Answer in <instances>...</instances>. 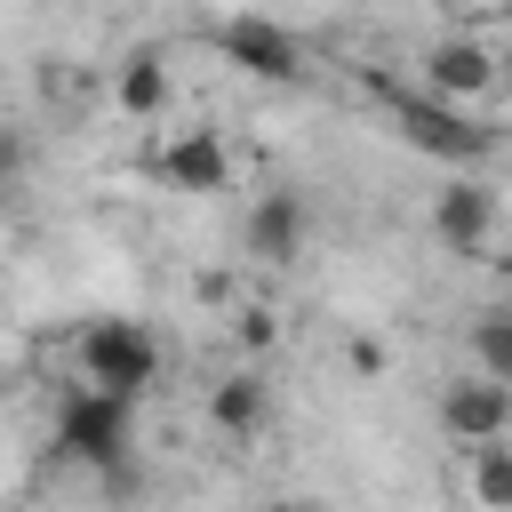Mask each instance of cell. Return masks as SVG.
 Here are the masks:
<instances>
[{
  "mask_svg": "<svg viewBox=\"0 0 512 512\" xmlns=\"http://www.w3.org/2000/svg\"><path fill=\"white\" fill-rule=\"evenodd\" d=\"M200 416H208V432H224V440H256V432L272 424V384H264V368H224V376L208 384Z\"/></svg>",
  "mask_w": 512,
  "mask_h": 512,
  "instance_id": "cell-10",
  "label": "cell"
},
{
  "mask_svg": "<svg viewBox=\"0 0 512 512\" xmlns=\"http://www.w3.org/2000/svg\"><path fill=\"white\" fill-rule=\"evenodd\" d=\"M496 272H504V296H512V256H496Z\"/></svg>",
  "mask_w": 512,
  "mask_h": 512,
  "instance_id": "cell-17",
  "label": "cell"
},
{
  "mask_svg": "<svg viewBox=\"0 0 512 512\" xmlns=\"http://www.w3.org/2000/svg\"><path fill=\"white\" fill-rule=\"evenodd\" d=\"M496 224H504V208H496V192L488 184H448V192H432V232L448 240V256H480L488 240H496Z\"/></svg>",
  "mask_w": 512,
  "mask_h": 512,
  "instance_id": "cell-9",
  "label": "cell"
},
{
  "mask_svg": "<svg viewBox=\"0 0 512 512\" xmlns=\"http://www.w3.org/2000/svg\"><path fill=\"white\" fill-rule=\"evenodd\" d=\"M144 168L168 192H232V144L216 128H160V144L144 152Z\"/></svg>",
  "mask_w": 512,
  "mask_h": 512,
  "instance_id": "cell-5",
  "label": "cell"
},
{
  "mask_svg": "<svg viewBox=\"0 0 512 512\" xmlns=\"http://www.w3.org/2000/svg\"><path fill=\"white\" fill-rule=\"evenodd\" d=\"M16 176V136H0V184Z\"/></svg>",
  "mask_w": 512,
  "mask_h": 512,
  "instance_id": "cell-16",
  "label": "cell"
},
{
  "mask_svg": "<svg viewBox=\"0 0 512 512\" xmlns=\"http://www.w3.org/2000/svg\"><path fill=\"white\" fill-rule=\"evenodd\" d=\"M264 512H304V504H264Z\"/></svg>",
  "mask_w": 512,
  "mask_h": 512,
  "instance_id": "cell-18",
  "label": "cell"
},
{
  "mask_svg": "<svg viewBox=\"0 0 512 512\" xmlns=\"http://www.w3.org/2000/svg\"><path fill=\"white\" fill-rule=\"evenodd\" d=\"M216 48H224V64H240L248 80H272V88H296V80H304V40H296L288 24H272V16H224V24H216Z\"/></svg>",
  "mask_w": 512,
  "mask_h": 512,
  "instance_id": "cell-4",
  "label": "cell"
},
{
  "mask_svg": "<svg viewBox=\"0 0 512 512\" xmlns=\"http://www.w3.org/2000/svg\"><path fill=\"white\" fill-rule=\"evenodd\" d=\"M232 336H240V352H272L280 344V312L272 304H240L232 312Z\"/></svg>",
  "mask_w": 512,
  "mask_h": 512,
  "instance_id": "cell-14",
  "label": "cell"
},
{
  "mask_svg": "<svg viewBox=\"0 0 512 512\" xmlns=\"http://www.w3.org/2000/svg\"><path fill=\"white\" fill-rule=\"evenodd\" d=\"M112 104H120V120H128V128H152V120H168V104H176V80H168V64H160L152 48L120 56V64H112Z\"/></svg>",
  "mask_w": 512,
  "mask_h": 512,
  "instance_id": "cell-11",
  "label": "cell"
},
{
  "mask_svg": "<svg viewBox=\"0 0 512 512\" xmlns=\"http://www.w3.org/2000/svg\"><path fill=\"white\" fill-rule=\"evenodd\" d=\"M504 88V56L480 40V32H440L432 48H424V96L432 104H456V112H472L480 120V104Z\"/></svg>",
  "mask_w": 512,
  "mask_h": 512,
  "instance_id": "cell-3",
  "label": "cell"
},
{
  "mask_svg": "<svg viewBox=\"0 0 512 512\" xmlns=\"http://www.w3.org/2000/svg\"><path fill=\"white\" fill-rule=\"evenodd\" d=\"M472 376L512 384V320H504V312H480V320H472Z\"/></svg>",
  "mask_w": 512,
  "mask_h": 512,
  "instance_id": "cell-13",
  "label": "cell"
},
{
  "mask_svg": "<svg viewBox=\"0 0 512 512\" xmlns=\"http://www.w3.org/2000/svg\"><path fill=\"white\" fill-rule=\"evenodd\" d=\"M384 104H392L400 136H408L416 152L448 160V168H472V160L496 152V128H488V120H472V112H456V104H432L424 88H384Z\"/></svg>",
  "mask_w": 512,
  "mask_h": 512,
  "instance_id": "cell-2",
  "label": "cell"
},
{
  "mask_svg": "<svg viewBox=\"0 0 512 512\" xmlns=\"http://www.w3.org/2000/svg\"><path fill=\"white\" fill-rule=\"evenodd\" d=\"M472 16H488V24H512V0H464Z\"/></svg>",
  "mask_w": 512,
  "mask_h": 512,
  "instance_id": "cell-15",
  "label": "cell"
},
{
  "mask_svg": "<svg viewBox=\"0 0 512 512\" xmlns=\"http://www.w3.org/2000/svg\"><path fill=\"white\" fill-rule=\"evenodd\" d=\"M432 416H440V432H448L456 448L512 440V384H496V376H456V384L432 400Z\"/></svg>",
  "mask_w": 512,
  "mask_h": 512,
  "instance_id": "cell-7",
  "label": "cell"
},
{
  "mask_svg": "<svg viewBox=\"0 0 512 512\" xmlns=\"http://www.w3.org/2000/svg\"><path fill=\"white\" fill-rule=\"evenodd\" d=\"M160 336L144 328V320H80L72 336H64V368H72V384H88V392H120V400H136L152 376H160Z\"/></svg>",
  "mask_w": 512,
  "mask_h": 512,
  "instance_id": "cell-1",
  "label": "cell"
},
{
  "mask_svg": "<svg viewBox=\"0 0 512 512\" xmlns=\"http://www.w3.org/2000/svg\"><path fill=\"white\" fill-rule=\"evenodd\" d=\"M240 240H248V256H256V264H296V256H304V240H312V208H304V192H256V208H248Z\"/></svg>",
  "mask_w": 512,
  "mask_h": 512,
  "instance_id": "cell-8",
  "label": "cell"
},
{
  "mask_svg": "<svg viewBox=\"0 0 512 512\" xmlns=\"http://www.w3.org/2000/svg\"><path fill=\"white\" fill-rule=\"evenodd\" d=\"M504 320H512V304H504Z\"/></svg>",
  "mask_w": 512,
  "mask_h": 512,
  "instance_id": "cell-19",
  "label": "cell"
},
{
  "mask_svg": "<svg viewBox=\"0 0 512 512\" xmlns=\"http://www.w3.org/2000/svg\"><path fill=\"white\" fill-rule=\"evenodd\" d=\"M56 448L80 456V464H120V448H128V400L72 384L64 408H56Z\"/></svg>",
  "mask_w": 512,
  "mask_h": 512,
  "instance_id": "cell-6",
  "label": "cell"
},
{
  "mask_svg": "<svg viewBox=\"0 0 512 512\" xmlns=\"http://www.w3.org/2000/svg\"><path fill=\"white\" fill-rule=\"evenodd\" d=\"M456 496H464V512H512V440H480V448H464V464H456Z\"/></svg>",
  "mask_w": 512,
  "mask_h": 512,
  "instance_id": "cell-12",
  "label": "cell"
}]
</instances>
